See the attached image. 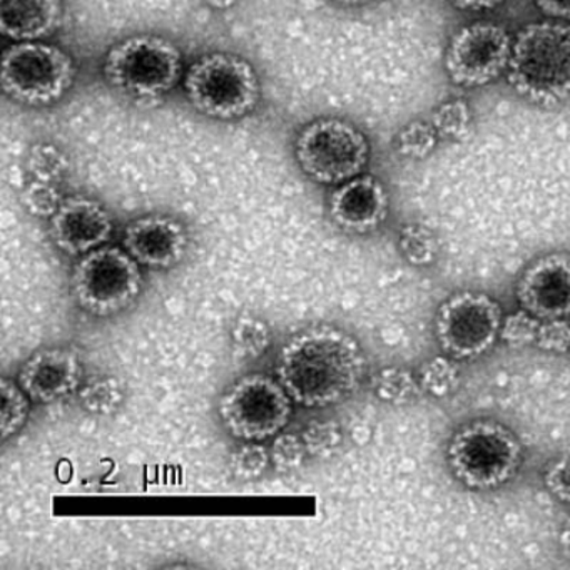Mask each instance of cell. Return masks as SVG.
I'll list each match as a JSON object with an SVG mask.
<instances>
[{
  "label": "cell",
  "mask_w": 570,
  "mask_h": 570,
  "mask_svg": "<svg viewBox=\"0 0 570 570\" xmlns=\"http://www.w3.org/2000/svg\"><path fill=\"white\" fill-rule=\"evenodd\" d=\"M0 395H2L0 435H2V442H8L9 439L18 435L28 423L32 400L29 399L19 382H14L8 376L0 380Z\"/></svg>",
  "instance_id": "obj_20"
},
{
  "label": "cell",
  "mask_w": 570,
  "mask_h": 570,
  "mask_svg": "<svg viewBox=\"0 0 570 570\" xmlns=\"http://www.w3.org/2000/svg\"><path fill=\"white\" fill-rule=\"evenodd\" d=\"M366 356L355 336L333 325L293 333L276 356L275 376L305 409L338 405L358 392Z\"/></svg>",
  "instance_id": "obj_1"
},
{
  "label": "cell",
  "mask_w": 570,
  "mask_h": 570,
  "mask_svg": "<svg viewBox=\"0 0 570 570\" xmlns=\"http://www.w3.org/2000/svg\"><path fill=\"white\" fill-rule=\"evenodd\" d=\"M333 2L340 6H348V8H358V6L370 4L373 0H333Z\"/></svg>",
  "instance_id": "obj_38"
},
{
  "label": "cell",
  "mask_w": 570,
  "mask_h": 570,
  "mask_svg": "<svg viewBox=\"0 0 570 570\" xmlns=\"http://www.w3.org/2000/svg\"><path fill=\"white\" fill-rule=\"evenodd\" d=\"M188 228L169 215H145L132 219L122 233V248L149 269H171L188 255Z\"/></svg>",
  "instance_id": "obj_15"
},
{
  "label": "cell",
  "mask_w": 570,
  "mask_h": 570,
  "mask_svg": "<svg viewBox=\"0 0 570 570\" xmlns=\"http://www.w3.org/2000/svg\"><path fill=\"white\" fill-rule=\"evenodd\" d=\"M540 320L530 315L525 309L510 313L503 316L500 338L505 345L512 348H525V346H535L537 332H539Z\"/></svg>",
  "instance_id": "obj_29"
},
{
  "label": "cell",
  "mask_w": 570,
  "mask_h": 570,
  "mask_svg": "<svg viewBox=\"0 0 570 570\" xmlns=\"http://www.w3.org/2000/svg\"><path fill=\"white\" fill-rule=\"evenodd\" d=\"M445 459L456 482L475 492H489L519 473L523 446L515 432L503 423L476 419L452 433Z\"/></svg>",
  "instance_id": "obj_3"
},
{
  "label": "cell",
  "mask_w": 570,
  "mask_h": 570,
  "mask_svg": "<svg viewBox=\"0 0 570 570\" xmlns=\"http://www.w3.org/2000/svg\"><path fill=\"white\" fill-rule=\"evenodd\" d=\"M520 308L539 320L570 318V255L556 252L527 265L515 286Z\"/></svg>",
  "instance_id": "obj_13"
},
{
  "label": "cell",
  "mask_w": 570,
  "mask_h": 570,
  "mask_svg": "<svg viewBox=\"0 0 570 570\" xmlns=\"http://www.w3.org/2000/svg\"><path fill=\"white\" fill-rule=\"evenodd\" d=\"M142 266L121 246H101L79 256L69 279L78 308L96 318H112L136 305L145 276Z\"/></svg>",
  "instance_id": "obj_6"
},
{
  "label": "cell",
  "mask_w": 570,
  "mask_h": 570,
  "mask_svg": "<svg viewBox=\"0 0 570 570\" xmlns=\"http://www.w3.org/2000/svg\"><path fill=\"white\" fill-rule=\"evenodd\" d=\"M510 88L539 108L570 101V22L542 19L520 28L505 72Z\"/></svg>",
  "instance_id": "obj_2"
},
{
  "label": "cell",
  "mask_w": 570,
  "mask_h": 570,
  "mask_svg": "<svg viewBox=\"0 0 570 570\" xmlns=\"http://www.w3.org/2000/svg\"><path fill=\"white\" fill-rule=\"evenodd\" d=\"M308 455L330 456L343 442V432L333 420H313L302 433Z\"/></svg>",
  "instance_id": "obj_28"
},
{
  "label": "cell",
  "mask_w": 570,
  "mask_h": 570,
  "mask_svg": "<svg viewBox=\"0 0 570 570\" xmlns=\"http://www.w3.org/2000/svg\"><path fill=\"white\" fill-rule=\"evenodd\" d=\"M183 89L191 108L215 121L246 118L258 108L262 82L255 66L233 52H208L186 68Z\"/></svg>",
  "instance_id": "obj_4"
},
{
  "label": "cell",
  "mask_w": 570,
  "mask_h": 570,
  "mask_svg": "<svg viewBox=\"0 0 570 570\" xmlns=\"http://www.w3.org/2000/svg\"><path fill=\"white\" fill-rule=\"evenodd\" d=\"M543 485L559 502L570 503V455L557 456L547 463Z\"/></svg>",
  "instance_id": "obj_33"
},
{
  "label": "cell",
  "mask_w": 570,
  "mask_h": 570,
  "mask_svg": "<svg viewBox=\"0 0 570 570\" xmlns=\"http://www.w3.org/2000/svg\"><path fill=\"white\" fill-rule=\"evenodd\" d=\"M372 390L382 402L406 405L422 395L419 376L405 366H385L372 376Z\"/></svg>",
  "instance_id": "obj_18"
},
{
  "label": "cell",
  "mask_w": 570,
  "mask_h": 570,
  "mask_svg": "<svg viewBox=\"0 0 570 570\" xmlns=\"http://www.w3.org/2000/svg\"><path fill=\"white\" fill-rule=\"evenodd\" d=\"M61 193L55 183L32 179L21 195L22 205L36 218H51L58 212L62 202Z\"/></svg>",
  "instance_id": "obj_30"
},
{
  "label": "cell",
  "mask_w": 570,
  "mask_h": 570,
  "mask_svg": "<svg viewBox=\"0 0 570 570\" xmlns=\"http://www.w3.org/2000/svg\"><path fill=\"white\" fill-rule=\"evenodd\" d=\"M399 249L410 265L426 268L439 259L440 243L435 233L425 225L409 223L400 229Z\"/></svg>",
  "instance_id": "obj_21"
},
{
  "label": "cell",
  "mask_w": 570,
  "mask_h": 570,
  "mask_svg": "<svg viewBox=\"0 0 570 570\" xmlns=\"http://www.w3.org/2000/svg\"><path fill=\"white\" fill-rule=\"evenodd\" d=\"M439 141V132L430 119H413L396 132L395 149L403 158L422 161L435 151Z\"/></svg>",
  "instance_id": "obj_24"
},
{
  "label": "cell",
  "mask_w": 570,
  "mask_h": 570,
  "mask_svg": "<svg viewBox=\"0 0 570 570\" xmlns=\"http://www.w3.org/2000/svg\"><path fill=\"white\" fill-rule=\"evenodd\" d=\"M272 463V453L262 442H243L229 459L233 475L239 480H256L265 475Z\"/></svg>",
  "instance_id": "obj_27"
},
{
  "label": "cell",
  "mask_w": 570,
  "mask_h": 570,
  "mask_svg": "<svg viewBox=\"0 0 570 570\" xmlns=\"http://www.w3.org/2000/svg\"><path fill=\"white\" fill-rule=\"evenodd\" d=\"M420 386L426 395L445 399L460 385V372L455 360L450 356H433L419 368Z\"/></svg>",
  "instance_id": "obj_25"
},
{
  "label": "cell",
  "mask_w": 570,
  "mask_h": 570,
  "mask_svg": "<svg viewBox=\"0 0 570 570\" xmlns=\"http://www.w3.org/2000/svg\"><path fill=\"white\" fill-rule=\"evenodd\" d=\"M203 2L215 11H228V9L235 8L239 0H203Z\"/></svg>",
  "instance_id": "obj_37"
},
{
  "label": "cell",
  "mask_w": 570,
  "mask_h": 570,
  "mask_svg": "<svg viewBox=\"0 0 570 570\" xmlns=\"http://www.w3.org/2000/svg\"><path fill=\"white\" fill-rule=\"evenodd\" d=\"M218 415L229 435L265 442L283 432L293 415V399L275 375L248 373L219 396Z\"/></svg>",
  "instance_id": "obj_9"
},
{
  "label": "cell",
  "mask_w": 570,
  "mask_h": 570,
  "mask_svg": "<svg viewBox=\"0 0 570 570\" xmlns=\"http://www.w3.org/2000/svg\"><path fill=\"white\" fill-rule=\"evenodd\" d=\"M293 156L309 181L335 188L365 173L372 146L353 122L318 118L299 129Z\"/></svg>",
  "instance_id": "obj_7"
},
{
  "label": "cell",
  "mask_w": 570,
  "mask_h": 570,
  "mask_svg": "<svg viewBox=\"0 0 570 570\" xmlns=\"http://www.w3.org/2000/svg\"><path fill=\"white\" fill-rule=\"evenodd\" d=\"M78 396L86 412L92 415H112L125 402V383L116 376H96L82 383Z\"/></svg>",
  "instance_id": "obj_19"
},
{
  "label": "cell",
  "mask_w": 570,
  "mask_h": 570,
  "mask_svg": "<svg viewBox=\"0 0 570 570\" xmlns=\"http://www.w3.org/2000/svg\"><path fill=\"white\" fill-rule=\"evenodd\" d=\"M559 543L563 556H566L567 559H570V520L569 522H566V525L560 530Z\"/></svg>",
  "instance_id": "obj_36"
},
{
  "label": "cell",
  "mask_w": 570,
  "mask_h": 570,
  "mask_svg": "<svg viewBox=\"0 0 570 570\" xmlns=\"http://www.w3.org/2000/svg\"><path fill=\"white\" fill-rule=\"evenodd\" d=\"M269 453H272V463L278 472H292L302 466L303 460L308 455V450H306L302 435L278 433L273 440Z\"/></svg>",
  "instance_id": "obj_31"
},
{
  "label": "cell",
  "mask_w": 570,
  "mask_h": 570,
  "mask_svg": "<svg viewBox=\"0 0 570 570\" xmlns=\"http://www.w3.org/2000/svg\"><path fill=\"white\" fill-rule=\"evenodd\" d=\"M430 121L439 132L440 139L455 142L465 141L472 132V108L465 99H452V101L436 106L430 116Z\"/></svg>",
  "instance_id": "obj_22"
},
{
  "label": "cell",
  "mask_w": 570,
  "mask_h": 570,
  "mask_svg": "<svg viewBox=\"0 0 570 570\" xmlns=\"http://www.w3.org/2000/svg\"><path fill=\"white\" fill-rule=\"evenodd\" d=\"M389 213L390 195L385 185L365 173L335 186L328 196L330 219L348 235L376 232L389 218Z\"/></svg>",
  "instance_id": "obj_16"
},
{
  "label": "cell",
  "mask_w": 570,
  "mask_h": 570,
  "mask_svg": "<svg viewBox=\"0 0 570 570\" xmlns=\"http://www.w3.org/2000/svg\"><path fill=\"white\" fill-rule=\"evenodd\" d=\"M446 2L463 12H489L500 8L505 0H446Z\"/></svg>",
  "instance_id": "obj_35"
},
{
  "label": "cell",
  "mask_w": 570,
  "mask_h": 570,
  "mask_svg": "<svg viewBox=\"0 0 570 570\" xmlns=\"http://www.w3.org/2000/svg\"><path fill=\"white\" fill-rule=\"evenodd\" d=\"M102 78L115 91L135 99L169 95L185 78V59L171 39L136 35L112 45L102 59Z\"/></svg>",
  "instance_id": "obj_5"
},
{
  "label": "cell",
  "mask_w": 570,
  "mask_h": 570,
  "mask_svg": "<svg viewBox=\"0 0 570 570\" xmlns=\"http://www.w3.org/2000/svg\"><path fill=\"white\" fill-rule=\"evenodd\" d=\"M535 348L552 353L569 352V318L540 320L539 332H537Z\"/></svg>",
  "instance_id": "obj_32"
},
{
  "label": "cell",
  "mask_w": 570,
  "mask_h": 570,
  "mask_svg": "<svg viewBox=\"0 0 570 570\" xmlns=\"http://www.w3.org/2000/svg\"><path fill=\"white\" fill-rule=\"evenodd\" d=\"M28 171L31 173L32 178L39 179V181L58 185L68 175L69 158L58 146L39 142L29 151Z\"/></svg>",
  "instance_id": "obj_26"
},
{
  "label": "cell",
  "mask_w": 570,
  "mask_h": 570,
  "mask_svg": "<svg viewBox=\"0 0 570 570\" xmlns=\"http://www.w3.org/2000/svg\"><path fill=\"white\" fill-rule=\"evenodd\" d=\"M115 233L111 213L98 199L85 195L66 196L49 218V236L59 252L79 258L108 245Z\"/></svg>",
  "instance_id": "obj_12"
},
{
  "label": "cell",
  "mask_w": 570,
  "mask_h": 570,
  "mask_svg": "<svg viewBox=\"0 0 570 570\" xmlns=\"http://www.w3.org/2000/svg\"><path fill=\"white\" fill-rule=\"evenodd\" d=\"M533 4L547 19L570 22V0H533Z\"/></svg>",
  "instance_id": "obj_34"
},
{
  "label": "cell",
  "mask_w": 570,
  "mask_h": 570,
  "mask_svg": "<svg viewBox=\"0 0 570 570\" xmlns=\"http://www.w3.org/2000/svg\"><path fill=\"white\" fill-rule=\"evenodd\" d=\"M512 46L505 26L489 19L469 22L449 39L443 55L446 78L459 88H485L505 75Z\"/></svg>",
  "instance_id": "obj_11"
},
{
  "label": "cell",
  "mask_w": 570,
  "mask_h": 570,
  "mask_svg": "<svg viewBox=\"0 0 570 570\" xmlns=\"http://www.w3.org/2000/svg\"><path fill=\"white\" fill-rule=\"evenodd\" d=\"M233 348L239 358H259L272 345V330L258 316L243 315L232 332Z\"/></svg>",
  "instance_id": "obj_23"
},
{
  "label": "cell",
  "mask_w": 570,
  "mask_h": 570,
  "mask_svg": "<svg viewBox=\"0 0 570 570\" xmlns=\"http://www.w3.org/2000/svg\"><path fill=\"white\" fill-rule=\"evenodd\" d=\"M75 79V59L59 46L45 41L12 42L2 52V91L26 108L56 105L68 95Z\"/></svg>",
  "instance_id": "obj_8"
},
{
  "label": "cell",
  "mask_w": 570,
  "mask_h": 570,
  "mask_svg": "<svg viewBox=\"0 0 570 570\" xmlns=\"http://www.w3.org/2000/svg\"><path fill=\"white\" fill-rule=\"evenodd\" d=\"M18 382L32 403L49 405L79 392L85 363L71 346H46L22 363Z\"/></svg>",
  "instance_id": "obj_14"
},
{
  "label": "cell",
  "mask_w": 570,
  "mask_h": 570,
  "mask_svg": "<svg viewBox=\"0 0 570 570\" xmlns=\"http://www.w3.org/2000/svg\"><path fill=\"white\" fill-rule=\"evenodd\" d=\"M62 0H0V35L12 42L45 41L59 31Z\"/></svg>",
  "instance_id": "obj_17"
},
{
  "label": "cell",
  "mask_w": 570,
  "mask_h": 570,
  "mask_svg": "<svg viewBox=\"0 0 570 570\" xmlns=\"http://www.w3.org/2000/svg\"><path fill=\"white\" fill-rule=\"evenodd\" d=\"M502 323L503 309L495 298L462 289L439 306L433 330L443 355L470 362L495 346Z\"/></svg>",
  "instance_id": "obj_10"
}]
</instances>
